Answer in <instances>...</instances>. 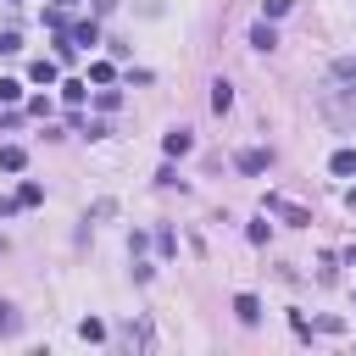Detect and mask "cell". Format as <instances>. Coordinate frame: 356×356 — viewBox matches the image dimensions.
<instances>
[{
	"instance_id": "obj_1",
	"label": "cell",
	"mask_w": 356,
	"mask_h": 356,
	"mask_svg": "<svg viewBox=\"0 0 356 356\" xmlns=\"http://www.w3.org/2000/svg\"><path fill=\"white\" fill-rule=\"evenodd\" d=\"M261 211H273V217H284L289 228H306V222H312V211H306V206H295L289 195H267V200H261Z\"/></svg>"
},
{
	"instance_id": "obj_2",
	"label": "cell",
	"mask_w": 356,
	"mask_h": 356,
	"mask_svg": "<svg viewBox=\"0 0 356 356\" xmlns=\"http://www.w3.org/2000/svg\"><path fill=\"white\" fill-rule=\"evenodd\" d=\"M267 161H273L267 150H239V156H234V167H239V172H267Z\"/></svg>"
},
{
	"instance_id": "obj_3",
	"label": "cell",
	"mask_w": 356,
	"mask_h": 356,
	"mask_svg": "<svg viewBox=\"0 0 356 356\" xmlns=\"http://www.w3.org/2000/svg\"><path fill=\"white\" fill-rule=\"evenodd\" d=\"M189 145H195V139H189V128H172V134L161 139V150H167V156H189Z\"/></svg>"
},
{
	"instance_id": "obj_4",
	"label": "cell",
	"mask_w": 356,
	"mask_h": 356,
	"mask_svg": "<svg viewBox=\"0 0 356 356\" xmlns=\"http://www.w3.org/2000/svg\"><path fill=\"white\" fill-rule=\"evenodd\" d=\"M234 312H239V323H261V300L256 295H234Z\"/></svg>"
},
{
	"instance_id": "obj_5",
	"label": "cell",
	"mask_w": 356,
	"mask_h": 356,
	"mask_svg": "<svg viewBox=\"0 0 356 356\" xmlns=\"http://www.w3.org/2000/svg\"><path fill=\"white\" fill-rule=\"evenodd\" d=\"M328 172H334V178H356V150H334Z\"/></svg>"
},
{
	"instance_id": "obj_6",
	"label": "cell",
	"mask_w": 356,
	"mask_h": 356,
	"mask_svg": "<svg viewBox=\"0 0 356 356\" xmlns=\"http://www.w3.org/2000/svg\"><path fill=\"white\" fill-rule=\"evenodd\" d=\"M250 44H256V50H273V44H278V33H273V22H267V17L250 28Z\"/></svg>"
},
{
	"instance_id": "obj_7",
	"label": "cell",
	"mask_w": 356,
	"mask_h": 356,
	"mask_svg": "<svg viewBox=\"0 0 356 356\" xmlns=\"http://www.w3.org/2000/svg\"><path fill=\"white\" fill-rule=\"evenodd\" d=\"M22 161H28L22 145H0V167H6V172H22Z\"/></svg>"
},
{
	"instance_id": "obj_8",
	"label": "cell",
	"mask_w": 356,
	"mask_h": 356,
	"mask_svg": "<svg viewBox=\"0 0 356 356\" xmlns=\"http://www.w3.org/2000/svg\"><path fill=\"white\" fill-rule=\"evenodd\" d=\"M78 339H83V345H100V339H106V323H100V317H83V323H78Z\"/></svg>"
},
{
	"instance_id": "obj_9",
	"label": "cell",
	"mask_w": 356,
	"mask_h": 356,
	"mask_svg": "<svg viewBox=\"0 0 356 356\" xmlns=\"http://www.w3.org/2000/svg\"><path fill=\"white\" fill-rule=\"evenodd\" d=\"M228 106H234V89H228V83H222V78H217V83H211V111H217V117H222V111H228Z\"/></svg>"
},
{
	"instance_id": "obj_10",
	"label": "cell",
	"mask_w": 356,
	"mask_h": 356,
	"mask_svg": "<svg viewBox=\"0 0 356 356\" xmlns=\"http://www.w3.org/2000/svg\"><path fill=\"white\" fill-rule=\"evenodd\" d=\"M72 44H100V28L95 22H72Z\"/></svg>"
},
{
	"instance_id": "obj_11",
	"label": "cell",
	"mask_w": 356,
	"mask_h": 356,
	"mask_svg": "<svg viewBox=\"0 0 356 356\" xmlns=\"http://www.w3.org/2000/svg\"><path fill=\"white\" fill-rule=\"evenodd\" d=\"M28 78H33V83H56V61H44V56H39V61L28 67Z\"/></svg>"
},
{
	"instance_id": "obj_12",
	"label": "cell",
	"mask_w": 356,
	"mask_h": 356,
	"mask_svg": "<svg viewBox=\"0 0 356 356\" xmlns=\"http://www.w3.org/2000/svg\"><path fill=\"white\" fill-rule=\"evenodd\" d=\"M0 100L17 106V100H22V83H17V78H0Z\"/></svg>"
},
{
	"instance_id": "obj_13",
	"label": "cell",
	"mask_w": 356,
	"mask_h": 356,
	"mask_svg": "<svg viewBox=\"0 0 356 356\" xmlns=\"http://www.w3.org/2000/svg\"><path fill=\"white\" fill-rule=\"evenodd\" d=\"M334 78H345V83H356V56H339V61H334Z\"/></svg>"
},
{
	"instance_id": "obj_14",
	"label": "cell",
	"mask_w": 356,
	"mask_h": 356,
	"mask_svg": "<svg viewBox=\"0 0 356 356\" xmlns=\"http://www.w3.org/2000/svg\"><path fill=\"white\" fill-rule=\"evenodd\" d=\"M17 200H22V206H39V200H44V189H39V184H22V189H17Z\"/></svg>"
},
{
	"instance_id": "obj_15",
	"label": "cell",
	"mask_w": 356,
	"mask_h": 356,
	"mask_svg": "<svg viewBox=\"0 0 356 356\" xmlns=\"http://www.w3.org/2000/svg\"><path fill=\"white\" fill-rule=\"evenodd\" d=\"M284 11H289V0H261V17H267V22H273V17H284Z\"/></svg>"
},
{
	"instance_id": "obj_16",
	"label": "cell",
	"mask_w": 356,
	"mask_h": 356,
	"mask_svg": "<svg viewBox=\"0 0 356 356\" xmlns=\"http://www.w3.org/2000/svg\"><path fill=\"white\" fill-rule=\"evenodd\" d=\"M11 328H17V312H11L6 300H0V334H11Z\"/></svg>"
},
{
	"instance_id": "obj_17",
	"label": "cell",
	"mask_w": 356,
	"mask_h": 356,
	"mask_svg": "<svg viewBox=\"0 0 356 356\" xmlns=\"http://www.w3.org/2000/svg\"><path fill=\"white\" fill-rule=\"evenodd\" d=\"M11 211H22V200H17V195H6V200H0V217H11Z\"/></svg>"
},
{
	"instance_id": "obj_18",
	"label": "cell",
	"mask_w": 356,
	"mask_h": 356,
	"mask_svg": "<svg viewBox=\"0 0 356 356\" xmlns=\"http://www.w3.org/2000/svg\"><path fill=\"white\" fill-rule=\"evenodd\" d=\"M345 256H350V261H356V245H350V250H345Z\"/></svg>"
}]
</instances>
